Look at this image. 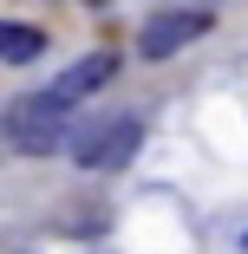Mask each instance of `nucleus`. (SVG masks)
<instances>
[{
	"label": "nucleus",
	"mask_w": 248,
	"mask_h": 254,
	"mask_svg": "<svg viewBox=\"0 0 248 254\" xmlns=\"http://www.w3.org/2000/svg\"><path fill=\"white\" fill-rule=\"evenodd\" d=\"M111 78H118V53H91V59H79V65H72V72H66V78H59L53 91H46V98L72 111L79 98H91L98 85H111Z\"/></svg>",
	"instance_id": "obj_4"
},
{
	"label": "nucleus",
	"mask_w": 248,
	"mask_h": 254,
	"mask_svg": "<svg viewBox=\"0 0 248 254\" xmlns=\"http://www.w3.org/2000/svg\"><path fill=\"white\" fill-rule=\"evenodd\" d=\"M203 33H209V13L203 7H176V13H157L151 26L137 33V53L144 59H176L183 46H196Z\"/></svg>",
	"instance_id": "obj_3"
},
{
	"label": "nucleus",
	"mask_w": 248,
	"mask_h": 254,
	"mask_svg": "<svg viewBox=\"0 0 248 254\" xmlns=\"http://www.w3.org/2000/svg\"><path fill=\"white\" fill-rule=\"evenodd\" d=\"M39 53H46V33H39V26L0 20V65H33Z\"/></svg>",
	"instance_id": "obj_5"
},
{
	"label": "nucleus",
	"mask_w": 248,
	"mask_h": 254,
	"mask_svg": "<svg viewBox=\"0 0 248 254\" xmlns=\"http://www.w3.org/2000/svg\"><path fill=\"white\" fill-rule=\"evenodd\" d=\"M242 248H248V235H242Z\"/></svg>",
	"instance_id": "obj_6"
},
{
	"label": "nucleus",
	"mask_w": 248,
	"mask_h": 254,
	"mask_svg": "<svg viewBox=\"0 0 248 254\" xmlns=\"http://www.w3.org/2000/svg\"><path fill=\"white\" fill-rule=\"evenodd\" d=\"M0 137H7L20 157H53L72 137V111L53 105L46 91H26V98H13V105L0 111Z\"/></svg>",
	"instance_id": "obj_1"
},
{
	"label": "nucleus",
	"mask_w": 248,
	"mask_h": 254,
	"mask_svg": "<svg viewBox=\"0 0 248 254\" xmlns=\"http://www.w3.org/2000/svg\"><path fill=\"white\" fill-rule=\"evenodd\" d=\"M137 143H144V124H137V118L72 124V137H66V150H72L79 170H124V163L137 157Z\"/></svg>",
	"instance_id": "obj_2"
}]
</instances>
